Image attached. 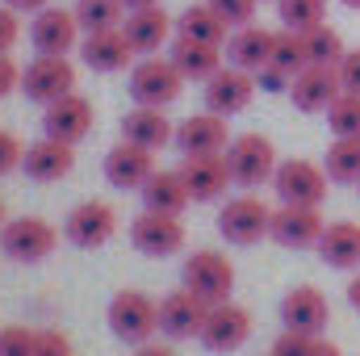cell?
I'll return each mask as SVG.
<instances>
[{
	"mask_svg": "<svg viewBox=\"0 0 360 356\" xmlns=\"http://www.w3.org/2000/svg\"><path fill=\"white\" fill-rule=\"evenodd\" d=\"M109 331L122 344H151V336L160 331V302H151L139 289H122L109 302Z\"/></svg>",
	"mask_w": 360,
	"mask_h": 356,
	"instance_id": "obj_1",
	"label": "cell"
},
{
	"mask_svg": "<svg viewBox=\"0 0 360 356\" xmlns=\"http://www.w3.org/2000/svg\"><path fill=\"white\" fill-rule=\"evenodd\" d=\"M218 231H222V239L235 243V248H252V243L269 239L272 235L269 201H260L256 193H239V197H231V201L222 205V214H218Z\"/></svg>",
	"mask_w": 360,
	"mask_h": 356,
	"instance_id": "obj_2",
	"label": "cell"
},
{
	"mask_svg": "<svg viewBox=\"0 0 360 356\" xmlns=\"http://www.w3.org/2000/svg\"><path fill=\"white\" fill-rule=\"evenodd\" d=\"M226 164H231V177H235L239 189H260V184H269L276 177V147H272L269 134L248 130V134L231 139Z\"/></svg>",
	"mask_w": 360,
	"mask_h": 356,
	"instance_id": "obj_3",
	"label": "cell"
},
{
	"mask_svg": "<svg viewBox=\"0 0 360 356\" xmlns=\"http://www.w3.org/2000/svg\"><path fill=\"white\" fill-rule=\"evenodd\" d=\"M327 184H331L327 168H319L310 160H285V164H276V177H272L281 205H323L331 193Z\"/></svg>",
	"mask_w": 360,
	"mask_h": 356,
	"instance_id": "obj_4",
	"label": "cell"
},
{
	"mask_svg": "<svg viewBox=\"0 0 360 356\" xmlns=\"http://www.w3.org/2000/svg\"><path fill=\"white\" fill-rule=\"evenodd\" d=\"M55 243H59L55 227L42 222V218H34V214L13 218V222H4V231H0V252L13 256L17 265H38V260H46V256L55 252Z\"/></svg>",
	"mask_w": 360,
	"mask_h": 356,
	"instance_id": "obj_5",
	"label": "cell"
},
{
	"mask_svg": "<svg viewBox=\"0 0 360 356\" xmlns=\"http://www.w3.org/2000/svg\"><path fill=\"white\" fill-rule=\"evenodd\" d=\"M184 289H193L210 306H222L235 293V265L222 252H193L184 265Z\"/></svg>",
	"mask_w": 360,
	"mask_h": 356,
	"instance_id": "obj_6",
	"label": "cell"
},
{
	"mask_svg": "<svg viewBox=\"0 0 360 356\" xmlns=\"http://www.w3.org/2000/svg\"><path fill=\"white\" fill-rule=\"evenodd\" d=\"M130 243L151 256V260H164V256H176L184 248V222L180 214H160V210H143L134 222H130Z\"/></svg>",
	"mask_w": 360,
	"mask_h": 356,
	"instance_id": "obj_7",
	"label": "cell"
},
{
	"mask_svg": "<svg viewBox=\"0 0 360 356\" xmlns=\"http://www.w3.org/2000/svg\"><path fill=\"white\" fill-rule=\"evenodd\" d=\"M21 92L38 105H51L59 96L76 92V68L68 63V55H38L25 72H21Z\"/></svg>",
	"mask_w": 360,
	"mask_h": 356,
	"instance_id": "obj_8",
	"label": "cell"
},
{
	"mask_svg": "<svg viewBox=\"0 0 360 356\" xmlns=\"http://www.w3.org/2000/svg\"><path fill=\"white\" fill-rule=\"evenodd\" d=\"M180 84H184V76L176 72L172 59H143L130 72V96H134V105L164 109V105H172L180 96Z\"/></svg>",
	"mask_w": 360,
	"mask_h": 356,
	"instance_id": "obj_9",
	"label": "cell"
},
{
	"mask_svg": "<svg viewBox=\"0 0 360 356\" xmlns=\"http://www.w3.org/2000/svg\"><path fill=\"white\" fill-rule=\"evenodd\" d=\"M323 231H327V218L319 214V205H281V210H272V239L281 248H293V252L319 248Z\"/></svg>",
	"mask_w": 360,
	"mask_h": 356,
	"instance_id": "obj_10",
	"label": "cell"
},
{
	"mask_svg": "<svg viewBox=\"0 0 360 356\" xmlns=\"http://www.w3.org/2000/svg\"><path fill=\"white\" fill-rule=\"evenodd\" d=\"M281 323H285V331L323 336L327 323H331V302H327V293L314 289V285H297V289H289L285 302H281Z\"/></svg>",
	"mask_w": 360,
	"mask_h": 356,
	"instance_id": "obj_11",
	"label": "cell"
},
{
	"mask_svg": "<svg viewBox=\"0 0 360 356\" xmlns=\"http://www.w3.org/2000/svg\"><path fill=\"white\" fill-rule=\"evenodd\" d=\"M252 336V310L239 306V302H222V306H210V319L201 327V344L210 352H239Z\"/></svg>",
	"mask_w": 360,
	"mask_h": 356,
	"instance_id": "obj_12",
	"label": "cell"
},
{
	"mask_svg": "<svg viewBox=\"0 0 360 356\" xmlns=\"http://www.w3.org/2000/svg\"><path fill=\"white\" fill-rule=\"evenodd\" d=\"M92 122H96L92 101L89 96H80V92H72V96H59V101L46 105V113H42V134L63 139V143L76 147L80 139H89L92 134Z\"/></svg>",
	"mask_w": 360,
	"mask_h": 356,
	"instance_id": "obj_13",
	"label": "cell"
},
{
	"mask_svg": "<svg viewBox=\"0 0 360 356\" xmlns=\"http://www.w3.org/2000/svg\"><path fill=\"white\" fill-rule=\"evenodd\" d=\"M210 319V302L193 289H176L160 302V331L168 340H201V327Z\"/></svg>",
	"mask_w": 360,
	"mask_h": 356,
	"instance_id": "obj_14",
	"label": "cell"
},
{
	"mask_svg": "<svg viewBox=\"0 0 360 356\" xmlns=\"http://www.w3.org/2000/svg\"><path fill=\"white\" fill-rule=\"evenodd\" d=\"M176 172H180V180H184V189H188L193 201H218L235 184L231 164H226V151L222 155H184V164H180Z\"/></svg>",
	"mask_w": 360,
	"mask_h": 356,
	"instance_id": "obj_15",
	"label": "cell"
},
{
	"mask_svg": "<svg viewBox=\"0 0 360 356\" xmlns=\"http://www.w3.org/2000/svg\"><path fill=\"white\" fill-rule=\"evenodd\" d=\"M340 96H344L340 68H306V72H297L293 84H289V101H293V109H302V113H327Z\"/></svg>",
	"mask_w": 360,
	"mask_h": 356,
	"instance_id": "obj_16",
	"label": "cell"
},
{
	"mask_svg": "<svg viewBox=\"0 0 360 356\" xmlns=\"http://www.w3.org/2000/svg\"><path fill=\"white\" fill-rule=\"evenodd\" d=\"M30 42L38 55H68L76 42H80V21H76V8H42L34 13V25H30Z\"/></svg>",
	"mask_w": 360,
	"mask_h": 356,
	"instance_id": "obj_17",
	"label": "cell"
},
{
	"mask_svg": "<svg viewBox=\"0 0 360 356\" xmlns=\"http://www.w3.org/2000/svg\"><path fill=\"white\" fill-rule=\"evenodd\" d=\"M113 231H117V214H113V205L109 201H80L72 214H68V227H63V235L76 243V248H105L109 239H113Z\"/></svg>",
	"mask_w": 360,
	"mask_h": 356,
	"instance_id": "obj_18",
	"label": "cell"
},
{
	"mask_svg": "<svg viewBox=\"0 0 360 356\" xmlns=\"http://www.w3.org/2000/svg\"><path fill=\"white\" fill-rule=\"evenodd\" d=\"M176 143L184 155H222L226 147H231V126H226V117L222 113H193V117H184L176 130Z\"/></svg>",
	"mask_w": 360,
	"mask_h": 356,
	"instance_id": "obj_19",
	"label": "cell"
},
{
	"mask_svg": "<svg viewBox=\"0 0 360 356\" xmlns=\"http://www.w3.org/2000/svg\"><path fill=\"white\" fill-rule=\"evenodd\" d=\"M256 89H260V84H256L252 72H243V68H222V72H214V76L205 80V109L231 117V113H239V109L252 105Z\"/></svg>",
	"mask_w": 360,
	"mask_h": 356,
	"instance_id": "obj_20",
	"label": "cell"
},
{
	"mask_svg": "<svg viewBox=\"0 0 360 356\" xmlns=\"http://www.w3.org/2000/svg\"><path fill=\"white\" fill-rule=\"evenodd\" d=\"M151 177H155V151L134 147L126 139L105 151V180L113 189H143Z\"/></svg>",
	"mask_w": 360,
	"mask_h": 356,
	"instance_id": "obj_21",
	"label": "cell"
},
{
	"mask_svg": "<svg viewBox=\"0 0 360 356\" xmlns=\"http://www.w3.org/2000/svg\"><path fill=\"white\" fill-rule=\"evenodd\" d=\"M80 59H84V68H92V72H122V68L134 63V46H130V38H126L122 25L92 30V34H84V42H80Z\"/></svg>",
	"mask_w": 360,
	"mask_h": 356,
	"instance_id": "obj_22",
	"label": "cell"
},
{
	"mask_svg": "<svg viewBox=\"0 0 360 356\" xmlns=\"http://www.w3.org/2000/svg\"><path fill=\"white\" fill-rule=\"evenodd\" d=\"M72 168H76V151H72V143H63V139L42 134L34 147H25L21 172H25L30 180H38V184H55V180L68 177Z\"/></svg>",
	"mask_w": 360,
	"mask_h": 356,
	"instance_id": "obj_23",
	"label": "cell"
},
{
	"mask_svg": "<svg viewBox=\"0 0 360 356\" xmlns=\"http://www.w3.org/2000/svg\"><path fill=\"white\" fill-rule=\"evenodd\" d=\"M122 139L134 143V147L160 151V147H168V143L176 139V130H172V122H168L164 109H155V105H134V109L122 117Z\"/></svg>",
	"mask_w": 360,
	"mask_h": 356,
	"instance_id": "obj_24",
	"label": "cell"
},
{
	"mask_svg": "<svg viewBox=\"0 0 360 356\" xmlns=\"http://www.w3.org/2000/svg\"><path fill=\"white\" fill-rule=\"evenodd\" d=\"M272 46H276V34L264 25H239L231 38H226V59L231 68H243V72H260L272 63Z\"/></svg>",
	"mask_w": 360,
	"mask_h": 356,
	"instance_id": "obj_25",
	"label": "cell"
},
{
	"mask_svg": "<svg viewBox=\"0 0 360 356\" xmlns=\"http://www.w3.org/2000/svg\"><path fill=\"white\" fill-rule=\"evenodd\" d=\"M122 30H126V38H130V46H134V55H155V51L168 42V34H172V17H168L160 4H151V8H130L126 21H122Z\"/></svg>",
	"mask_w": 360,
	"mask_h": 356,
	"instance_id": "obj_26",
	"label": "cell"
},
{
	"mask_svg": "<svg viewBox=\"0 0 360 356\" xmlns=\"http://www.w3.org/2000/svg\"><path fill=\"white\" fill-rule=\"evenodd\" d=\"M222 46H214V42H197V38H176L172 42V63H176V72L184 80H210L214 72H222Z\"/></svg>",
	"mask_w": 360,
	"mask_h": 356,
	"instance_id": "obj_27",
	"label": "cell"
},
{
	"mask_svg": "<svg viewBox=\"0 0 360 356\" xmlns=\"http://www.w3.org/2000/svg\"><path fill=\"white\" fill-rule=\"evenodd\" d=\"M319 256L331 268H360V222H327Z\"/></svg>",
	"mask_w": 360,
	"mask_h": 356,
	"instance_id": "obj_28",
	"label": "cell"
},
{
	"mask_svg": "<svg viewBox=\"0 0 360 356\" xmlns=\"http://www.w3.org/2000/svg\"><path fill=\"white\" fill-rule=\"evenodd\" d=\"M180 38H197V42H214V46H222L226 38H231V25L222 21V13L205 0V4H188L184 13H180Z\"/></svg>",
	"mask_w": 360,
	"mask_h": 356,
	"instance_id": "obj_29",
	"label": "cell"
},
{
	"mask_svg": "<svg viewBox=\"0 0 360 356\" xmlns=\"http://www.w3.org/2000/svg\"><path fill=\"white\" fill-rule=\"evenodd\" d=\"M139 193H143L147 210H160V214H184V205L193 201L188 189H184V180H180V172H160V168H155V177L147 180Z\"/></svg>",
	"mask_w": 360,
	"mask_h": 356,
	"instance_id": "obj_30",
	"label": "cell"
},
{
	"mask_svg": "<svg viewBox=\"0 0 360 356\" xmlns=\"http://www.w3.org/2000/svg\"><path fill=\"white\" fill-rule=\"evenodd\" d=\"M302 42H306V59H310V68H340L344 63V38L323 21V25H310V30H302Z\"/></svg>",
	"mask_w": 360,
	"mask_h": 356,
	"instance_id": "obj_31",
	"label": "cell"
},
{
	"mask_svg": "<svg viewBox=\"0 0 360 356\" xmlns=\"http://www.w3.org/2000/svg\"><path fill=\"white\" fill-rule=\"evenodd\" d=\"M323 168L335 184H360V139H335L323 155Z\"/></svg>",
	"mask_w": 360,
	"mask_h": 356,
	"instance_id": "obj_32",
	"label": "cell"
},
{
	"mask_svg": "<svg viewBox=\"0 0 360 356\" xmlns=\"http://www.w3.org/2000/svg\"><path fill=\"white\" fill-rule=\"evenodd\" d=\"M76 21L80 30H113L126 21V0H76Z\"/></svg>",
	"mask_w": 360,
	"mask_h": 356,
	"instance_id": "obj_33",
	"label": "cell"
},
{
	"mask_svg": "<svg viewBox=\"0 0 360 356\" xmlns=\"http://www.w3.org/2000/svg\"><path fill=\"white\" fill-rule=\"evenodd\" d=\"M272 63H276L281 72H289V76H297V72L310 68V59H306V42H302V30H281V34H276Z\"/></svg>",
	"mask_w": 360,
	"mask_h": 356,
	"instance_id": "obj_34",
	"label": "cell"
},
{
	"mask_svg": "<svg viewBox=\"0 0 360 356\" xmlns=\"http://www.w3.org/2000/svg\"><path fill=\"white\" fill-rule=\"evenodd\" d=\"M276 13L289 30H310L327 21V0H276Z\"/></svg>",
	"mask_w": 360,
	"mask_h": 356,
	"instance_id": "obj_35",
	"label": "cell"
},
{
	"mask_svg": "<svg viewBox=\"0 0 360 356\" xmlns=\"http://www.w3.org/2000/svg\"><path fill=\"white\" fill-rule=\"evenodd\" d=\"M327 126L335 139H360V96L344 92L331 109H327Z\"/></svg>",
	"mask_w": 360,
	"mask_h": 356,
	"instance_id": "obj_36",
	"label": "cell"
},
{
	"mask_svg": "<svg viewBox=\"0 0 360 356\" xmlns=\"http://www.w3.org/2000/svg\"><path fill=\"white\" fill-rule=\"evenodd\" d=\"M34 344H38V331L34 327H0V356H34Z\"/></svg>",
	"mask_w": 360,
	"mask_h": 356,
	"instance_id": "obj_37",
	"label": "cell"
},
{
	"mask_svg": "<svg viewBox=\"0 0 360 356\" xmlns=\"http://www.w3.org/2000/svg\"><path fill=\"white\" fill-rule=\"evenodd\" d=\"M218 13H222V21L226 25H252L256 21V4L260 0H210Z\"/></svg>",
	"mask_w": 360,
	"mask_h": 356,
	"instance_id": "obj_38",
	"label": "cell"
},
{
	"mask_svg": "<svg viewBox=\"0 0 360 356\" xmlns=\"http://www.w3.org/2000/svg\"><path fill=\"white\" fill-rule=\"evenodd\" d=\"M34 356H76V348H72V340H68L63 331L46 327V331H38V344H34Z\"/></svg>",
	"mask_w": 360,
	"mask_h": 356,
	"instance_id": "obj_39",
	"label": "cell"
},
{
	"mask_svg": "<svg viewBox=\"0 0 360 356\" xmlns=\"http://www.w3.org/2000/svg\"><path fill=\"white\" fill-rule=\"evenodd\" d=\"M21 164H25V147H21V139H17L13 130H0V177L13 172V168H21Z\"/></svg>",
	"mask_w": 360,
	"mask_h": 356,
	"instance_id": "obj_40",
	"label": "cell"
},
{
	"mask_svg": "<svg viewBox=\"0 0 360 356\" xmlns=\"http://www.w3.org/2000/svg\"><path fill=\"white\" fill-rule=\"evenodd\" d=\"M314 340H319V336H302V331H281V336H276V344H272V352H276V356H306Z\"/></svg>",
	"mask_w": 360,
	"mask_h": 356,
	"instance_id": "obj_41",
	"label": "cell"
},
{
	"mask_svg": "<svg viewBox=\"0 0 360 356\" xmlns=\"http://www.w3.org/2000/svg\"><path fill=\"white\" fill-rule=\"evenodd\" d=\"M21 38V21H17V8L0 4V55L13 51V42Z\"/></svg>",
	"mask_w": 360,
	"mask_h": 356,
	"instance_id": "obj_42",
	"label": "cell"
},
{
	"mask_svg": "<svg viewBox=\"0 0 360 356\" xmlns=\"http://www.w3.org/2000/svg\"><path fill=\"white\" fill-rule=\"evenodd\" d=\"M256 84H260L264 92H289L293 76H289V72H281L276 63H269V68H260V72H256Z\"/></svg>",
	"mask_w": 360,
	"mask_h": 356,
	"instance_id": "obj_43",
	"label": "cell"
},
{
	"mask_svg": "<svg viewBox=\"0 0 360 356\" xmlns=\"http://www.w3.org/2000/svg\"><path fill=\"white\" fill-rule=\"evenodd\" d=\"M340 80H344V92H356L360 96V46L344 55V63H340Z\"/></svg>",
	"mask_w": 360,
	"mask_h": 356,
	"instance_id": "obj_44",
	"label": "cell"
},
{
	"mask_svg": "<svg viewBox=\"0 0 360 356\" xmlns=\"http://www.w3.org/2000/svg\"><path fill=\"white\" fill-rule=\"evenodd\" d=\"M13 89H21V68L8 55H0V96H8Z\"/></svg>",
	"mask_w": 360,
	"mask_h": 356,
	"instance_id": "obj_45",
	"label": "cell"
},
{
	"mask_svg": "<svg viewBox=\"0 0 360 356\" xmlns=\"http://www.w3.org/2000/svg\"><path fill=\"white\" fill-rule=\"evenodd\" d=\"M306 356H344V352H340V348H335L331 340H323V336H319V340L310 344V352H306Z\"/></svg>",
	"mask_w": 360,
	"mask_h": 356,
	"instance_id": "obj_46",
	"label": "cell"
},
{
	"mask_svg": "<svg viewBox=\"0 0 360 356\" xmlns=\"http://www.w3.org/2000/svg\"><path fill=\"white\" fill-rule=\"evenodd\" d=\"M8 8H17V13H42L46 8V0H4Z\"/></svg>",
	"mask_w": 360,
	"mask_h": 356,
	"instance_id": "obj_47",
	"label": "cell"
},
{
	"mask_svg": "<svg viewBox=\"0 0 360 356\" xmlns=\"http://www.w3.org/2000/svg\"><path fill=\"white\" fill-rule=\"evenodd\" d=\"M348 306H352V310L360 314V272L352 276V281H348Z\"/></svg>",
	"mask_w": 360,
	"mask_h": 356,
	"instance_id": "obj_48",
	"label": "cell"
},
{
	"mask_svg": "<svg viewBox=\"0 0 360 356\" xmlns=\"http://www.w3.org/2000/svg\"><path fill=\"white\" fill-rule=\"evenodd\" d=\"M134 356H176L172 348H164V344H139V352Z\"/></svg>",
	"mask_w": 360,
	"mask_h": 356,
	"instance_id": "obj_49",
	"label": "cell"
},
{
	"mask_svg": "<svg viewBox=\"0 0 360 356\" xmlns=\"http://www.w3.org/2000/svg\"><path fill=\"white\" fill-rule=\"evenodd\" d=\"M151 4H160V0H126V8H151Z\"/></svg>",
	"mask_w": 360,
	"mask_h": 356,
	"instance_id": "obj_50",
	"label": "cell"
},
{
	"mask_svg": "<svg viewBox=\"0 0 360 356\" xmlns=\"http://www.w3.org/2000/svg\"><path fill=\"white\" fill-rule=\"evenodd\" d=\"M4 222H8V218H4V201H0V231H4Z\"/></svg>",
	"mask_w": 360,
	"mask_h": 356,
	"instance_id": "obj_51",
	"label": "cell"
},
{
	"mask_svg": "<svg viewBox=\"0 0 360 356\" xmlns=\"http://www.w3.org/2000/svg\"><path fill=\"white\" fill-rule=\"evenodd\" d=\"M340 4H348V8H360V0H340Z\"/></svg>",
	"mask_w": 360,
	"mask_h": 356,
	"instance_id": "obj_52",
	"label": "cell"
},
{
	"mask_svg": "<svg viewBox=\"0 0 360 356\" xmlns=\"http://www.w3.org/2000/svg\"><path fill=\"white\" fill-rule=\"evenodd\" d=\"M269 356H276V352H269Z\"/></svg>",
	"mask_w": 360,
	"mask_h": 356,
	"instance_id": "obj_53",
	"label": "cell"
},
{
	"mask_svg": "<svg viewBox=\"0 0 360 356\" xmlns=\"http://www.w3.org/2000/svg\"><path fill=\"white\" fill-rule=\"evenodd\" d=\"M356 189H360V184H356Z\"/></svg>",
	"mask_w": 360,
	"mask_h": 356,
	"instance_id": "obj_54",
	"label": "cell"
}]
</instances>
